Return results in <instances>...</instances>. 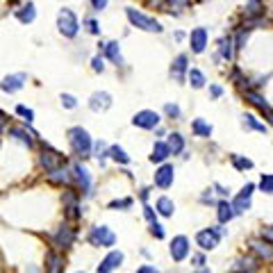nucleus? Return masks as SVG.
Returning a JSON list of instances; mask_svg holds the SVG:
<instances>
[{"mask_svg":"<svg viewBox=\"0 0 273 273\" xmlns=\"http://www.w3.org/2000/svg\"><path fill=\"white\" fill-rule=\"evenodd\" d=\"M69 144L78 157H87L91 153V137L85 128H71L69 130Z\"/></svg>","mask_w":273,"mask_h":273,"instance_id":"obj_1","label":"nucleus"},{"mask_svg":"<svg viewBox=\"0 0 273 273\" xmlns=\"http://www.w3.org/2000/svg\"><path fill=\"white\" fill-rule=\"evenodd\" d=\"M125 14H128V21L134 25V28H139V30H144V32H155V35H159V32L164 30L159 21L150 19V16L141 14V12L132 10V7H128V10H125Z\"/></svg>","mask_w":273,"mask_h":273,"instance_id":"obj_2","label":"nucleus"},{"mask_svg":"<svg viewBox=\"0 0 273 273\" xmlns=\"http://www.w3.org/2000/svg\"><path fill=\"white\" fill-rule=\"evenodd\" d=\"M57 28H60V32L64 37H69V39H73L75 35H78L80 25H78V16L73 14L71 10H60V14H57Z\"/></svg>","mask_w":273,"mask_h":273,"instance_id":"obj_3","label":"nucleus"},{"mask_svg":"<svg viewBox=\"0 0 273 273\" xmlns=\"http://www.w3.org/2000/svg\"><path fill=\"white\" fill-rule=\"evenodd\" d=\"M114 241H116V237L107 225H96V228H91V232H89V243L91 246L109 248V246H114Z\"/></svg>","mask_w":273,"mask_h":273,"instance_id":"obj_4","label":"nucleus"},{"mask_svg":"<svg viewBox=\"0 0 273 273\" xmlns=\"http://www.w3.org/2000/svg\"><path fill=\"white\" fill-rule=\"evenodd\" d=\"M221 234H223V230L218 228H207V230H200L198 234H196V243H198L203 250H212L218 246V239H221Z\"/></svg>","mask_w":273,"mask_h":273,"instance_id":"obj_5","label":"nucleus"},{"mask_svg":"<svg viewBox=\"0 0 273 273\" xmlns=\"http://www.w3.org/2000/svg\"><path fill=\"white\" fill-rule=\"evenodd\" d=\"M132 125L144 128V130H153V128H157V125H159V114H157V112H153V109H141V112L134 114Z\"/></svg>","mask_w":273,"mask_h":273,"instance_id":"obj_6","label":"nucleus"},{"mask_svg":"<svg viewBox=\"0 0 273 273\" xmlns=\"http://www.w3.org/2000/svg\"><path fill=\"white\" fill-rule=\"evenodd\" d=\"M75 241V230L71 228L69 223H62L60 228H57V232H55V243L60 246V248H71Z\"/></svg>","mask_w":273,"mask_h":273,"instance_id":"obj_7","label":"nucleus"},{"mask_svg":"<svg viewBox=\"0 0 273 273\" xmlns=\"http://www.w3.org/2000/svg\"><path fill=\"white\" fill-rule=\"evenodd\" d=\"M173 178H175V171L171 164H162L157 171H155V184L159 189H169L173 184Z\"/></svg>","mask_w":273,"mask_h":273,"instance_id":"obj_8","label":"nucleus"},{"mask_svg":"<svg viewBox=\"0 0 273 273\" xmlns=\"http://www.w3.org/2000/svg\"><path fill=\"white\" fill-rule=\"evenodd\" d=\"M253 189H255V184H253V182H248L246 187L241 189V191H239L237 198L232 200L234 212H246V209L250 207V196H253Z\"/></svg>","mask_w":273,"mask_h":273,"instance_id":"obj_9","label":"nucleus"},{"mask_svg":"<svg viewBox=\"0 0 273 273\" xmlns=\"http://www.w3.org/2000/svg\"><path fill=\"white\" fill-rule=\"evenodd\" d=\"M171 257L175 259V262H182L184 257L189 255V239L187 237H173V241H171Z\"/></svg>","mask_w":273,"mask_h":273,"instance_id":"obj_10","label":"nucleus"},{"mask_svg":"<svg viewBox=\"0 0 273 273\" xmlns=\"http://www.w3.org/2000/svg\"><path fill=\"white\" fill-rule=\"evenodd\" d=\"M121 262H123V253H121V250H112V253H107V257L98 264V273H112L114 268L121 266Z\"/></svg>","mask_w":273,"mask_h":273,"instance_id":"obj_11","label":"nucleus"},{"mask_svg":"<svg viewBox=\"0 0 273 273\" xmlns=\"http://www.w3.org/2000/svg\"><path fill=\"white\" fill-rule=\"evenodd\" d=\"M89 107H91V112H105V109L112 107V96L107 91H96L89 100Z\"/></svg>","mask_w":273,"mask_h":273,"instance_id":"obj_12","label":"nucleus"},{"mask_svg":"<svg viewBox=\"0 0 273 273\" xmlns=\"http://www.w3.org/2000/svg\"><path fill=\"white\" fill-rule=\"evenodd\" d=\"M189 44H191V50H194L196 55L203 53L205 46H207V30H205V28H196V30L189 35Z\"/></svg>","mask_w":273,"mask_h":273,"instance_id":"obj_13","label":"nucleus"},{"mask_svg":"<svg viewBox=\"0 0 273 273\" xmlns=\"http://www.w3.org/2000/svg\"><path fill=\"white\" fill-rule=\"evenodd\" d=\"M73 178H75V182L80 184V189L85 191V194H89V189H91V178H89V171L82 166V164H73Z\"/></svg>","mask_w":273,"mask_h":273,"instance_id":"obj_14","label":"nucleus"},{"mask_svg":"<svg viewBox=\"0 0 273 273\" xmlns=\"http://www.w3.org/2000/svg\"><path fill=\"white\" fill-rule=\"evenodd\" d=\"M41 166H44L46 171H55V169H60L62 166V155L60 153H55V150L46 148L44 153H41Z\"/></svg>","mask_w":273,"mask_h":273,"instance_id":"obj_15","label":"nucleus"},{"mask_svg":"<svg viewBox=\"0 0 273 273\" xmlns=\"http://www.w3.org/2000/svg\"><path fill=\"white\" fill-rule=\"evenodd\" d=\"M46 271L48 273L64 271V257H62L57 250H48V253H46Z\"/></svg>","mask_w":273,"mask_h":273,"instance_id":"obj_16","label":"nucleus"},{"mask_svg":"<svg viewBox=\"0 0 273 273\" xmlns=\"http://www.w3.org/2000/svg\"><path fill=\"white\" fill-rule=\"evenodd\" d=\"M246 100H248L250 105H255V107H257L259 112H264V114L268 116V121L273 123V112H271V107H268V103L257 94V91H246Z\"/></svg>","mask_w":273,"mask_h":273,"instance_id":"obj_17","label":"nucleus"},{"mask_svg":"<svg viewBox=\"0 0 273 273\" xmlns=\"http://www.w3.org/2000/svg\"><path fill=\"white\" fill-rule=\"evenodd\" d=\"M184 73H187V55H178L173 60V64H171V78L175 82H182Z\"/></svg>","mask_w":273,"mask_h":273,"instance_id":"obj_18","label":"nucleus"},{"mask_svg":"<svg viewBox=\"0 0 273 273\" xmlns=\"http://www.w3.org/2000/svg\"><path fill=\"white\" fill-rule=\"evenodd\" d=\"M23 82H25V75L23 73L7 75V78L3 80V91H5V94H14V91H19L21 87H23Z\"/></svg>","mask_w":273,"mask_h":273,"instance_id":"obj_19","label":"nucleus"},{"mask_svg":"<svg viewBox=\"0 0 273 273\" xmlns=\"http://www.w3.org/2000/svg\"><path fill=\"white\" fill-rule=\"evenodd\" d=\"M48 180L50 182H57V184H71L73 182V171H69V169H55V171H50L48 173Z\"/></svg>","mask_w":273,"mask_h":273,"instance_id":"obj_20","label":"nucleus"},{"mask_svg":"<svg viewBox=\"0 0 273 273\" xmlns=\"http://www.w3.org/2000/svg\"><path fill=\"white\" fill-rule=\"evenodd\" d=\"M64 209H66V214H69L71 218H78L80 216V205H78V196L73 194V191H66L64 194Z\"/></svg>","mask_w":273,"mask_h":273,"instance_id":"obj_21","label":"nucleus"},{"mask_svg":"<svg viewBox=\"0 0 273 273\" xmlns=\"http://www.w3.org/2000/svg\"><path fill=\"white\" fill-rule=\"evenodd\" d=\"M171 155L169 146H166V141H157V144L153 146V155H150V162H164V159Z\"/></svg>","mask_w":273,"mask_h":273,"instance_id":"obj_22","label":"nucleus"},{"mask_svg":"<svg viewBox=\"0 0 273 273\" xmlns=\"http://www.w3.org/2000/svg\"><path fill=\"white\" fill-rule=\"evenodd\" d=\"M250 248H253V253H257L259 257H264V259L273 257V246H271V243H266L264 239H262V241H250Z\"/></svg>","mask_w":273,"mask_h":273,"instance_id":"obj_23","label":"nucleus"},{"mask_svg":"<svg viewBox=\"0 0 273 273\" xmlns=\"http://www.w3.org/2000/svg\"><path fill=\"white\" fill-rule=\"evenodd\" d=\"M10 137H14V139H19L21 144H25L28 148H32V144H35V139H32V134L28 132L25 128H12L10 130Z\"/></svg>","mask_w":273,"mask_h":273,"instance_id":"obj_24","label":"nucleus"},{"mask_svg":"<svg viewBox=\"0 0 273 273\" xmlns=\"http://www.w3.org/2000/svg\"><path fill=\"white\" fill-rule=\"evenodd\" d=\"M166 146H169L171 155L182 153V148H184V139H182V134H180V132L169 134V139H166Z\"/></svg>","mask_w":273,"mask_h":273,"instance_id":"obj_25","label":"nucleus"},{"mask_svg":"<svg viewBox=\"0 0 273 273\" xmlns=\"http://www.w3.org/2000/svg\"><path fill=\"white\" fill-rule=\"evenodd\" d=\"M234 214H237V212H234V207L228 203V200H221V203H218V221H221V223L232 221Z\"/></svg>","mask_w":273,"mask_h":273,"instance_id":"obj_26","label":"nucleus"},{"mask_svg":"<svg viewBox=\"0 0 273 273\" xmlns=\"http://www.w3.org/2000/svg\"><path fill=\"white\" fill-rule=\"evenodd\" d=\"M155 209H157V214H162V216H173V200L166 198V196H162V198L157 200V205H155Z\"/></svg>","mask_w":273,"mask_h":273,"instance_id":"obj_27","label":"nucleus"},{"mask_svg":"<svg viewBox=\"0 0 273 273\" xmlns=\"http://www.w3.org/2000/svg\"><path fill=\"white\" fill-rule=\"evenodd\" d=\"M35 16H37L35 5H25V7H21V10H16V19H19L21 23H32Z\"/></svg>","mask_w":273,"mask_h":273,"instance_id":"obj_28","label":"nucleus"},{"mask_svg":"<svg viewBox=\"0 0 273 273\" xmlns=\"http://www.w3.org/2000/svg\"><path fill=\"white\" fill-rule=\"evenodd\" d=\"M103 48H105V55H107L114 64H121V62H123V60H121V48H119L116 41H109V44H105Z\"/></svg>","mask_w":273,"mask_h":273,"instance_id":"obj_29","label":"nucleus"},{"mask_svg":"<svg viewBox=\"0 0 273 273\" xmlns=\"http://www.w3.org/2000/svg\"><path fill=\"white\" fill-rule=\"evenodd\" d=\"M187 78H189V85L194 87V89H203L205 87V75L200 73L198 69H189Z\"/></svg>","mask_w":273,"mask_h":273,"instance_id":"obj_30","label":"nucleus"},{"mask_svg":"<svg viewBox=\"0 0 273 273\" xmlns=\"http://www.w3.org/2000/svg\"><path fill=\"white\" fill-rule=\"evenodd\" d=\"M191 130H194L198 137H212V125L205 123L203 119H194V123H191Z\"/></svg>","mask_w":273,"mask_h":273,"instance_id":"obj_31","label":"nucleus"},{"mask_svg":"<svg viewBox=\"0 0 273 273\" xmlns=\"http://www.w3.org/2000/svg\"><path fill=\"white\" fill-rule=\"evenodd\" d=\"M243 128L246 130H257V132H266V125L259 123V121L255 119V116H250V114L243 116Z\"/></svg>","mask_w":273,"mask_h":273,"instance_id":"obj_32","label":"nucleus"},{"mask_svg":"<svg viewBox=\"0 0 273 273\" xmlns=\"http://www.w3.org/2000/svg\"><path fill=\"white\" fill-rule=\"evenodd\" d=\"M109 157L114 159V162H119V164H128L130 162V157L125 155V150L121 148V146H109Z\"/></svg>","mask_w":273,"mask_h":273,"instance_id":"obj_33","label":"nucleus"},{"mask_svg":"<svg viewBox=\"0 0 273 273\" xmlns=\"http://www.w3.org/2000/svg\"><path fill=\"white\" fill-rule=\"evenodd\" d=\"M218 53H221V57L223 60H232V39L230 37H225V39H221V44H218Z\"/></svg>","mask_w":273,"mask_h":273,"instance_id":"obj_34","label":"nucleus"},{"mask_svg":"<svg viewBox=\"0 0 273 273\" xmlns=\"http://www.w3.org/2000/svg\"><path fill=\"white\" fill-rule=\"evenodd\" d=\"M232 164H234V169H239V171L253 169V162L248 157H241V155H232Z\"/></svg>","mask_w":273,"mask_h":273,"instance_id":"obj_35","label":"nucleus"},{"mask_svg":"<svg viewBox=\"0 0 273 273\" xmlns=\"http://www.w3.org/2000/svg\"><path fill=\"white\" fill-rule=\"evenodd\" d=\"M16 114L23 116L28 123H32V121H35V112H32L30 107H25V105H19V107H16Z\"/></svg>","mask_w":273,"mask_h":273,"instance_id":"obj_36","label":"nucleus"},{"mask_svg":"<svg viewBox=\"0 0 273 273\" xmlns=\"http://www.w3.org/2000/svg\"><path fill=\"white\" fill-rule=\"evenodd\" d=\"M259 189H262L264 194H273V175H262V180H259Z\"/></svg>","mask_w":273,"mask_h":273,"instance_id":"obj_37","label":"nucleus"},{"mask_svg":"<svg viewBox=\"0 0 273 273\" xmlns=\"http://www.w3.org/2000/svg\"><path fill=\"white\" fill-rule=\"evenodd\" d=\"M60 100H62V105H64L66 109H73L75 105H78V100H75L71 94H62V98H60Z\"/></svg>","mask_w":273,"mask_h":273,"instance_id":"obj_38","label":"nucleus"},{"mask_svg":"<svg viewBox=\"0 0 273 273\" xmlns=\"http://www.w3.org/2000/svg\"><path fill=\"white\" fill-rule=\"evenodd\" d=\"M150 234H153L155 239H164V228L155 221V223H150Z\"/></svg>","mask_w":273,"mask_h":273,"instance_id":"obj_39","label":"nucleus"},{"mask_svg":"<svg viewBox=\"0 0 273 273\" xmlns=\"http://www.w3.org/2000/svg\"><path fill=\"white\" fill-rule=\"evenodd\" d=\"M164 112H166V116H171V119H178L180 116V107L178 105H166V107H164Z\"/></svg>","mask_w":273,"mask_h":273,"instance_id":"obj_40","label":"nucleus"},{"mask_svg":"<svg viewBox=\"0 0 273 273\" xmlns=\"http://www.w3.org/2000/svg\"><path fill=\"white\" fill-rule=\"evenodd\" d=\"M130 205H132V200H130V198H123V200H112V203H109V207L116 209V207H130Z\"/></svg>","mask_w":273,"mask_h":273,"instance_id":"obj_41","label":"nucleus"},{"mask_svg":"<svg viewBox=\"0 0 273 273\" xmlns=\"http://www.w3.org/2000/svg\"><path fill=\"white\" fill-rule=\"evenodd\" d=\"M262 239L273 246V228H262Z\"/></svg>","mask_w":273,"mask_h":273,"instance_id":"obj_42","label":"nucleus"},{"mask_svg":"<svg viewBox=\"0 0 273 273\" xmlns=\"http://www.w3.org/2000/svg\"><path fill=\"white\" fill-rule=\"evenodd\" d=\"M91 69H94V71H103L105 69L103 57H94V60H91Z\"/></svg>","mask_w":273,"mask_h":273,"instance_id":"obj_43","label":"nucleus"},{"mask_svg":"<svg viewBox=\"0 0 273 273\" xmlns=\"http://www.w3.org/2000/svg\"><path fill=\"white\" fill-rule=\"evenodd\" d=\"M259 10H262V7H259V0H250L248 3V14H257Z\"/></svg>","mask_w":273,"mask_h":273,"instance_id":"obj_44","label":"nucleus"},{"mask_svg":"<svg viewBox=\"0 0 273 273\" xmlns=\"http://www.w3.org/2000/svg\"><path fill=\"white\" fill-rule=\"evenodd\" d=\"M87 25H89V32H91V35H100V28H98V23H96L94 19L87 21Z\"/></svg>","mask_w":273,"mask_h":273,"instance_id":"obj_45","label":"nucleus"},{"mask_svg":"<svg viewBox=\"0 0 273 273\" xmlns=\"http://www.w3.org/2000/svg\"><path fill=\"white\" fill-rule=\"evenodd\" d=\"M91 5H94V10H105V7H107V0H89Z\"/></svg>","mask_w":273,"mask_h":273,"instance_id":"obj_46","label":"nucleus"},{"mask_svg":"<svg viewBox=\"0 0 273 273\" xmlns=\"http://www.w3.org/2000/svg\"><path fill=\"white\" fill-rule=\"evenodd\" d=\"M96 153H98V155H96L98 159H105V144H103V141H98V144H96Z\"/></svg>","mask_w":273,"mask_h":273,"instance_id":"obj_47","label":"nucleus"},{"mask_svg":"<svg viewBox=\"0 0 273 273\" xmlns=\"http://www.w3.org/2000/svg\"><path fill=\"white\" fill-rule=\"evenodd\" d=\"M137 273H159V271H157L155 266H148V264H144V266L137 268Z\"/></svg>","mask_w":273,"mask_h":273,"instance_id":"obj_48","label":"nucleus"},{"mask_svg":"<svg viewBox=\"0 0 273 273\" xmlns=\"http://www.w3.org/2000/svg\"><path fill=\"white\" fill-rule=\"evenodd\" d=\"M144 216L148 218L150 223H155V212H153V209H150V207H144Z\"/></svg>","mask_w":273,"mask_h":273,"instance_id":"obj_49","label":"nucleus"},{"mask_svg":"<svg viewBox=\"0 0 273 273\" xmlns=\"http://www.w3.org/2000/svg\"><path fill=\"white\" fill-rule=\"evenodd\" d=\"M209 94H212L214 98H218V96L223 94V89H221V87H218V85H214V87H209Z\"/></svg>","mask_w":273,"mask_h":273,"instance_id":"obj_50","label":"nucleus"},{"mask_svg":"<svg viewBox=\"0 0 273 273\" xmlns=\"http://www.w3.org/2000/svg\"><path fill=\"white\" fill-rule=\"evenodd\" d=\"M169 3H171L173 7H187V5H189V0H169Z\"/></svg>","mask_w":273,"mask_h":273,"instance_id":"obj_51","label":"nucleus"},{"mask_svg":"<svg viewBox=\"0 0 273 273\" xmlns=\"http://www.w3.org/2000/svg\"><path fill=\"white\" fill-rule=\"evenodd\" d=\"M194 262H196V266H203V264H205V257H203V255H196Z\"/></svg>","mask_w":273,"mask_h":273,"instance_id":"obj_52","label":"nucleus"},{"mask_svg":"<svg viewBox=\"0 0 273 273\" xmlns=\"http://www.w3.org/2000/svg\"><path fill=\"white\" fill-rule=\"evenodd\" d=\"M25 273H39V268H37V266H28V271H25Z\"/></svg>","mask_w":273,"mask_h":273,"instance_id":"obj_53","label":"nucleus"},{"mask_svg":"<svg viewBox=\"0 0 273 273\" xmlns=\"http://www.w3.org/2000/svg\"><path fill=\"white\" fill-rule=\"evenodd\" d=\"M150 3H153V5H157V7L162 5V0H150Z\"/></svg>","mask_w":273,"mask_h":273,"instance_id":"obj_54","label":"nucleus"},{"mask_svg":"<svg viewBox=\"0 0 273 273\" xmlns=\"http://www.w3.org/2000/svg\"><path fill=\"white\" fill-rule=\"evenodd\" d=\"M196 273H209V271H205V268H200V271H196Z\"/></svg>","mask_w":273,"mask_h":273,"instance_id":"obj_55","label":"nucleus"},{"mask_svg":"<svg viewBox=\"0 0 273 273\" xmlns=\"http://www.w3.org/2000/svg\"><path fill=\"white\" fill-rule=\"evenodd\" d=\"M239 273H246V271H239ZM248 273H250V271H248Z\"/></svg>","mask_w":273,"mask_h":273,"instance_id":"obj_56","label":"nucleus"}]
</instances>
